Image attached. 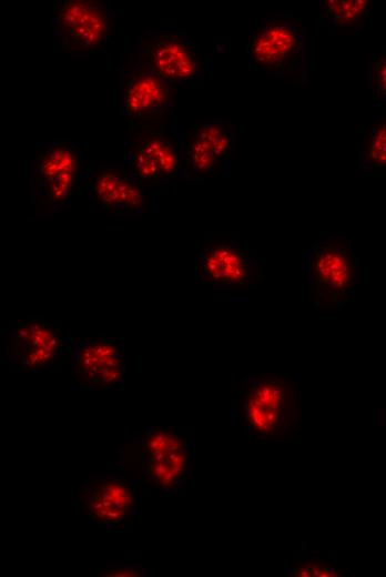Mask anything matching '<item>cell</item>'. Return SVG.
<instances>
[{
  "label": "cell",
  "instance_id": "cell-1",
  "mask_svg": "<svg viewBox=\"0 0 386 577\" xmlns=\"http://www.w3.org/2000/svg\"><path fill=\"white\" fill-rule=\"evenodd\" d=\"M245 52L257 71L295 84L308 82L306 29L293 13L257 18L248 28Z\"/></svg>",
  "mask_w": 386,
  "mask_h": 577
},
{
  "label": "cell",
  "instance_id": "cell-2",
  "mask_svg": "<svg viewBox=\"0 0 386 577\" xmlns=\"http://www.w3.org/2000/svg\"><path fill=\"white\" fill-rule=\"evenodd\" d=\"M87 159L88 152L70 139L35 144L30 162V195L37 216H51L70 205Z\"/></svg>",
  "mask_w": 386,
  "mask_h": 577
},
{
  "label": "cell",
  "instance_id": "cell-3",
  "mask_svg": "<svg viewBox=\"0 0 386 577\" xmlns=\"http://www.w3.org/2000/svg\"><path fill=\"white\" fill-rule=\"evenodd\" d=\"M124 140L125 165L141 183L183 179L182 159L185 143L184 126L180 123L126 121Z\"/></svg>",
  "mask_w": 386,
  "mask_h": 577
},
{
  "label": "cell",
  "instance_id": "cell-4",
  "mask_svg": "<svg viewBox=\"0 0 386 577\" xmlns=\"http://www.w3.org/2000/svg\"><path fill=\"white\" fill-rule=\"evenodd\" d=\"M132 65L161 78L174 88L203 78V59L197 45L183 30L148 29L132 47Z\"/></svg>",
  "mask_w": 386,
  "mask_h": 577
},
{
  "label": "cell",
  "instance_id": "cell-5",
  "mask_svg": "<svg viewBox=\"0 0 386 577\" xmlns=\"http://www.w3.org/2000/svg\"><path fill=\"white\" fill-rule=\"evenodd\" d=\"M114 12L108 6L84 0H55L52 33L59 47L73 58L101 52L114 29Z\"/></svg>",
  "mask_w": 386,
  "mask_h": 577
},
{
  "label": "cell",
  "instance_id": "cell-6",
  "mask_svg": "<svg viewBox=\"0 0 386 577\" xmlns=\"http://www.w3.org/2000/svg\"><path fill=\"white\" fill-rule=\"evenodd\" d=\"M236 126L230 120L210 119L185 132L183 179L201 182L212 174H231V158L237 143Z\"/></svg>",
  "mask_w": 386,
  "mask_h": 577
},
{
  "label": "cell",
  "instance_id": "cell-7",
  "mask_svg": "<svg viewBox=\"0 0 386 577\" xmlns=\"http://www.w3.org/2000/svg\"><path fill=\"white\" fill-rule=\"evenodd\" d=\"M302 266L318 301L342 306L354 296L357 261L346 245L317 241L305 251Z\"/></svg>",
  "mask_w": 386,
  "mask_h": 577
},
{
  "label": "cell",
  "instance_id": "cell-8",
  "mask_svg": "<svg viewBox=\"0 0 386 577\" xmlns=\"http://www.w3.org/2000/svg\"><path fill=\"white\" fill-rule=\"evenodd\" d=\"M173 85L133 65L119 68V113L128 121H163L173 114Z\"/></svg>",
  "mask_w": 386,
  "mask_h": 577
},
{
  "label": "cell",
  "instance_id": "cell-9",
  "mask_svg": "<svg viewBox=\"0 0 386 577\" xmlns=\"http://www.w3.org/2000/svg\"><path fill=\"white\" fill-rule=\"evenodd\" d=\"M90 204L114 216H141L146 203L145 191L125 164L104 160L87 169Z\"/></svg>",
  "mask_w": 386,
  "mask_h": 577
},
{
  "label": "cell",
  "instance_id": "cell-10",
  "mask_svg": "<svg viewBox=\"0 0 386 577\" xmlns=\"http://www.w3.org/2000/svg\"><path fill=\"white\" fill-rule=\"evenodd\" d=\"M126 360L111 337H96L81 342L73 355L72 376L87 389H101L121 385Z\"/></svg>",
  "mask_w": 386,
  "mask_h": 577
},
{
  "label": "cell",
  "instance_id": "cell-11",
  "mask_svg": "<svg viewBox=\"0 0 386 577\" xmlns=\"http://www.w3.org/2000/svg\"><path fill=\"white\" fill-rule=\"evenodd\" d=\"M255 261L236 243H210L199 255L196 273L200 283L216 290L246 285Z\"/></svg>",
  "mask_w": 386,
  "mask_h": 577
},
{
  "label": "cell",
  "instance_id": "cell-12",
  "mask_svg": "<svg viewBox=\"0 0 386 577\" xmlns=\"http://www.w3.org/2000/svg\"><path fill=\"white\" fill-rule=\"evenodd\" d=\"M143 468L160 488L170 490L181 480L187 466V448L173 431H149L143 438Z\"/></svg>",
  "mask_w": 386,
  "mask_h": 577
},
{
  "label": "cell",
  "instance_id": "cell-13",
  "mask_svg": "<svg viewBox=\"0 0 386 577\" xmlns=\"http://www.w3.org/2000/svg\"><path fill=\"white\" fill-rule=\"evenodd\" d=\"M133 508V490L122 477L104 475L91 478L84 492V510L90 520L114 527L124 523Z\"/></svg>",
  "mask_w": 386,
  "mask_h": 577
},
{
  "label": "cell",
  "instance_id": "cell-14",
  "mask_svg": "<svg viewBox=\"0 0 386 577\" xmlns=\"http://www.w3.org/2000/svg\"><path fill=\"white\" fill-rule=\"evenodd\" d=\"M288 403V391L284 382L276 378H258L245 391L244 412L248 425L261 434L277 428Z\"/></svg>",
  "mask_w": 386,
  "mask_h": 577
},
{
  "label": "cell",
  "instance_id": "cell-15",
  "mask_svg": "<svg viewBox=\"0 0 386 577\" xmlns=\"http://www.w3.org/2000/svg\"><path fill=\"white\" fill-rule=\"evenodd\" d=\"M60 348L58 331L52 324L33 318L20 322L14 330V351L20 364L32 371L54 362Z\"/></svg>",
  "mask_w": 386,
  "mask_h": 577
},
{
  "label": "cell",
  "instance_id": "cell-16",
  "mask_svg": "<svg viewBox=\"0 0 386 577\" xmlns=\"http://www.w3.org/2000/svg\"><path fill=\"white\" fill-rule=\"evenodd\" d=\"M372 10L369 0H322L319 14L334 30H358Z\"/></svg>",
  "mask_w": 386,
  "mask_h": 577
},
{
  "label": "cell",
  "instance_id": "cell-17",
  "mask_svg": "<svg viewBox=\"0 0 386 577\" xmlns=\"http://www.w3.org/2000/svg\"><path fill=\"white\" fill-rule=\"evenodd\" d=\"M360 163L365 170L386 166V120L375 122L360 146Z\"/></svg>",
  "mask_w": 386,
  "mask_h": 577
},
{
  "label": "cell",
  "instance_id": "cell-18",
  "mask_svg": "<svg viewBox=\"0 0 386 577\" xmlns=\"http://www.w3.org/2000/svg\"><path fill=\"white\" fill-rule=\"evenodd\" d=\"M367 79L373 92L374 104L386 103V49L373 55Z\"/></svg>",
  "mask_w": 386,
  "mask_h": 577
},
{
  "label": "cell",
  "instance_id": "cell-19",
  "mask_svg": "<svg viewBox=\"0 0 386 577\" xmlns=\"http://www.w3.org/2000/svg\"><path fill=\"white\" fill-rule=\"evenodd\" d=\"M141 570L139 567L133 566H116L113 569H110L105 576H138Z\"/></svg>",
  "mask_w": 386,
  "mask_h": 577
}]
</instances>
